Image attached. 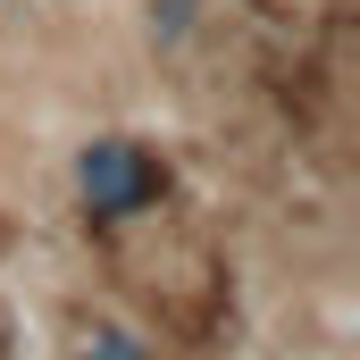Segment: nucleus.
<instances>
[{"label": "nucleus", "mask_w": 360, "mask_h": 360, "mask_svg": "<svg viewBox=\"0 0 360 360\" xmlns=\"http://www.w3.org/2000/svg\"><path fill=\"white\" fill-rule=\"evenodd\" d=\"M76 184H84L92 218H134L143 201H160V160L134 151V143H92L84 168H76Z\"/></svg>", "instance_id": "nucleus-1"}, {"label": "nucleus", "mask_w": 360, "mask_h": 360, "mask_svg": "<svg viewBox=\"0 0 360 360\" xmlns=\"http://www.w3.org/2000/svg\"><path fill=\"white\" fill-rule=\"evenodd\" d=\"M76 360H143V344H126V335H84Z\"/></svg>", "instance_id": "nucleus-2"}, {"label": "nucleus", "mask_w": 360, "mask_h": 360, "mask_svg": "<svg viewBox=\"0 0 360 360\" xmlns=\"http://www.w3.org/2000/svg\"><path fill=\"white\" fill-rule=\"evenodd\" d=\"M0 360H8V319H0Z\"/></svg>", "instance_id": "nucleus-3"}]
</instances>
